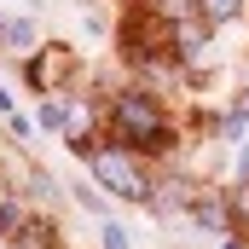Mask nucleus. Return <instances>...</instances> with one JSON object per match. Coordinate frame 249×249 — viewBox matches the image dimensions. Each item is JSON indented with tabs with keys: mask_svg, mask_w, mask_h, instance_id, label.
Instances as JSON below:
<instances>
[{
	"mask_svg": "<svg viewBox=\"0 0 249 249\" xmlns=\"http://www.w3.org/2000/svg\"><path fill=\"white\" fill-rule=\"evenodd\" d=\"M12 133H18V139H35V122H29V116H18V110H12Z\"/></svg>",
	"mask_w": 249,
	"mask_h": 249,
	"instance_id": "obj_10",
	"label": "nucleus"
},
{
	"mask_svg": "<svg viewBox=\"0 0 249 249\" xmlns=\"http://www.w3.org/2000/svg\"><path fill=\"white\" fill-rule=\"evenodd\" d=\"M191 220H197L203 232H226V226H232V214H226L220 197H197V203H191Z\"/></svg>",
	"mask_w": 249,
	"mask_h": 249,
	"instance_id": "obj_5",
	"label": "nucleus"
},
{
	"mask_svg": "<svg viewBox=\"0 0 249 249\" xmlns=\"http://www.w3.org/2000/svg\"><path fill=\"white\" fill-rule=\"evenodd\" d=\"M18 232H23V209L0 197V238H18Z\"/></svg>",
	"mask_w": 249,
	"mask_h": 249,
	"instance_id": "obj_9",
	"label": "nucleus"
},
{
	"mask_svg": "<svg viewBox=\"0 0 249 249\" xmlns=\"http://www.w3.org/2000/svg\"><path fill=\"white\" fill-rule=\"evenodd\" d=\"M12 249H18V244H12Z\"/></svg>",
	"mask_w": 249,
	"mask_h": 249,
	"instance_id": "obj_13",
	"label": "nucleus"
},
{
	"mask_svg": "<svg viewBox=\"0 0 249 249\" xmlns=\"http://www.w3.org/2000/svg\"><path fill=\"white\" fill-rule=\"evenodd\" d=\"M75 75V47H35L29 53V87L35 93H58Z\"/></svg>",
	"mask_w": 249,
	"mask_h": 249,
	"instance_id": "obj_3",
	"label": "nucleus"
},
{
	"mask_svg": "<svg viewBox=\"0 0 249 249\" xmlns=\"http://www.w3.org/2000/svg\"><path fill=\"white\" fill-rule=\"evenodd\" d=\"M87 168H93V180L110 191V197H122V203H151V180L139 174V162L127 157L122 145H93V151H87Z\"/></svg>",
	"mask_w": 249,
	"mask_h": 249,
	"instance_id": "obj_2",
	"label": "nucleus"
},
{
	"mask_svg": "<svg viewBox=\"0 0 249 249\" xmlns=\"http://www.w3.org/2000/svg\"><path fill=\"white\" fill-rule=\"evenodd\" d=\"M110 116H116V133H122L133 151H162V139H168V110L157 105V93L127 87V93H116Z\"/></svg>",
	"mask_w": 249,
	"mask_h": 249,
	"instance_id": "obj_1",
	"label": "nucleus"
},
{
	"mask_svg": "<svg viewBox=\"0 0 249 249\" xmlns=\"http://www.w3.org/2000/svg\"><path fill=\"white\" fill-rule=\"evenodd\" d=\"M105 249H127V232H122V226H105Z\"/></svg>",
	"mask_w": 249,
	"mask_h": 249,
	"instance_id": "obj_11",
	"label": "nucleus"
},
{
	"mask_svg": "<svg viewBox=\"0 0 249 249\" xmlns=\"http://www.w3.org/2000/svg\"><path fill=\"white\" fill-rule=\"evenodd\" d=\"M238 105H244V110H249V93H244V99H238Z\"/></svg>",
	"mask_w": 249,
	"mask_h": 249,
	"instance_id": "obj_12",
	"label": "nucleus"
},
{
	"mask_svg": "<svg viewBox=\"0 0 249 249\" xmlns=\"http://www.w3.org/2000/svg\"><path fill=\"white\" fill-rule=\"evenodd\" d=\"M18 249H53V226H47V220H23Z\"/></svg>",
	"mask_w": 249,
	"mask_h": 249,
	"instance_id": "obj_8",
	"label": "nucleus"
},
{
	"mask_svg": "<svg viewBox=\"0 0 249 249\" xmlns=\"http://www.w3.org/2000/svg\"><path fill=\"white\" fill-rule=\"evenodd\" d=\"M214 133H220L226 145H238V139H249V110H244V105H238V110H226V116L214 122Z\"/></svg>",
	"mask_w": 249,
	"mask_h": 249,
	"instance_id": "obj_6",
	"label": "nucleus"
},
{
	"mask_svg": "<svg viewBox=\"0 0 249 249\" xmlns=\"http://www.w3.org/2000/svg\"><path fill=\"white\" fill-rule=\"evenodd\" d=\"M197 12H203V23L220 29V23H232V18L244 12V0H197Z\"/></svg>",
	"mask_w": 249,
	"mask_h": 249,
	"instance_id": "obj_7",
	"label": "nucleus"
},
{
	"mask_svg": "<svg viewBox=\"0 0 249 249\" xmlns=\"http://www.w3.org/2000/svg\"><path fill=\"white\" fill-rule=\"evenodd\" d=\"M0 47L18 53V58H29V53H35V29H29V18H0Z\"/></svg>",
	"mask_w": 249,
	"mask_h": 249,
	"instance_id": "obj_4",
	"label": "nucleus"
}]
</instances>
